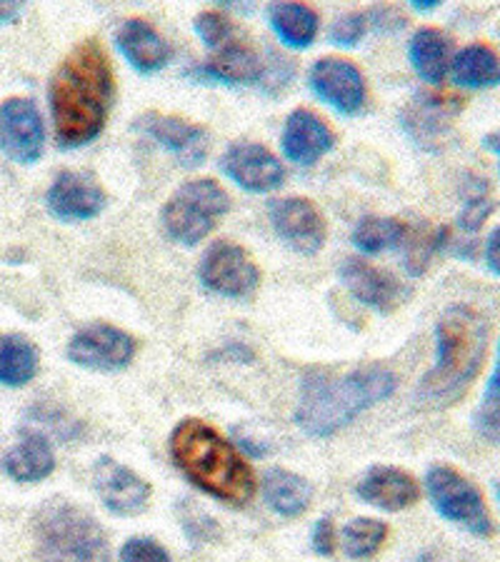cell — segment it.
<instances>
[{"instance_id": "603a6c76", "label": "cell", "mask_w": 500, "mask_h": 562, "mask_svg": "<svg viewBox=\"0 0 500 562\" xmlns=\"http://www.w3.org/2000/svg\"><path fill=\"white\" fill-rule=\"evenodd\" d=\"M56 468L48 438L38 430H23L11 452L5 456V473L15 483H41Z\"/></svg>"}, {"instance_id": "e0dca14e", "label": "cell", "mask_w": 500, "mask_h": 562, "mask_svg": "<svg viewBox=\"0 0 500 562\" xmlns=\"http://www.w3.org/2000/svg\"><path fill=\"white\" fill-rule=\"evenodd\" d=\"M463 111L460 98L443 93H418L415 101L400 115L405 133L421 145V148H438L448 138L453 117Z\"/></svg>"}, {"instance_id": "8992f818", "label": "cell", "mask_w": 500, "mask_h": 562, "mask_svg": "<svg viewBox=\"0 0 500 562\" xmlns=\"http://www.w3.org/2000/svg\"><path fill=\"white\" fill-rule=\"evenodd\" d=\"M231 211V198L211 178L180 186L163 207V231L180 246H196L213 233L218 221Z\"/></svg>"}, {"instance_id": "ffe728a7", "label": "cell", "mask_w": 500, "mask_h": 562, "mask_svg": "<svg viewBox=\"0 0 500 562\" xmlns=\"http://www.w3.org/2000/svg\"><path fill=\"white\" fill-rule=\"evenodd\" d=\"M280 145H284V153L290 162L305 168L321 160L329 150H333L335 138L321 115L300 108V111L288 115L284 135H280Z\"/></svg>"}, {"instance_id": "ab89813d", "label": "cell", "mask_w": 500, "mask_h": 562, "mask_svg": "<svg viewBox=\"0 0 500 562\" xmlns=\"http://www.w3.org/2000/svg\"><path fill=\"white\" fill-rule=\"evenodd\" d=\"M23 5L21 3H0V23H11L21 15Z\"/></svg>"}, {"instance_id": "7bdbcfd3", "label": "cell", "mask_w": 500, "mask_h": 562, "mask_svg": "<svg viewBox=\"0 0 500 562\" xmlns=\"http://www.w3.org/2000/svg\"><path fill=\"white\" fill-rule=\"evenodd\" d=\"M496 501H498V505H500V480L496 483Z\"/></svg>"}, {"instance_id": "30bf717a", "label": "cell", "mask_w": 500, "mask_h": 562, "mask_svg": "<svg viewBox=\"0 0 500 562\" xmlns=\"http://www.w3.org/2000/svg\"><path fill=\"white\" fill-rule=\"evenodd\" d=\"M133 356L135 340L113 325H90L78 330L68 342L70 362L86 370H100V373L129 368Z\"/></svg>"}, {"instance_id": "83f0119b", "label": "cell", "mask_w": 500, "mask_h": 562, "mask_svg": "<svg viewBox=\"0 0 500 562\" xmlns=\"http://www.w3.org/2000/svg\"><path fill=\"white\" fill-rule=\"evenodd\" d=\"M38 348L23 335H0V385L23 387L38 375Z\"/></svg>"}, {"instance_id": "484cf974", "label": "cell", "mask_w": 500, "mask_h": 562, "mask_svg": "<svg viewBox=\"0 0 500 562\" xmlns=\"http://www.w3.org/2000/svg\"><path fill=\"white\" fill-rule=\"evenodd\" d=\"M451 72L460 88H496L500 86V56L484 43H473L453 58Z\"/></svg>"}, {"instance_id": "f35d334b", "label": "cell", "mask_w": 500, "mask_h": 562, "mask_svg": "<svg viewBox=\"0 0 500 562\" xmlns=\"http://www.w3.org/2000/svg\"><path fill=\"white\" fill-rule=\"evenodd\" d=\"M484 401L486 403H500V340H498V350H496V366H493V373H490V380L486 385Z\"/></svg>"}, {"instance_id": "cb8c5ba5", "label": "cell", "mask_w": 500, "mask_h": 562, "mask_svg": "<svg viewBox=\"0 0 500 562\" xmlns=\"http://www.w3.org/2000/svg\"><path fill=\"white\" fill-rule=\"evenodd\" d=\"M263 495L273 513L284 518H298L303 515L313 501V485L303 475L290 473L284 468H273L263 477Z\"/></svg>"}, {"instance_id": "d4e9b609", "label": "cell", "mask_w": 500, "mask_h": 562, "mask_svg": "<svg viewBox=\"0 0 500 562\" xmlns=\"http://www.w3.org/2000/svg\"><path fill=\"white\" fill-rule=\"evenodd\" d=\"M408 58L425 83L438 86L451 70L453 41L438 29H421L408 45Z\"/></svg>"}, {"instance_id": "6da1fadb", "label": "cell", "mask_w": 500, "mask_h": 562, "mask_svg": "<svg viewBox=\"0 0 500 562\" xmlns=\"http://www.w3.org/2000/svg\"><path fill=\"white\" fill-rule=\"evenodd\" d=\"M115 80L111 58L98 38L73 48L51 80V113L60 148H84L105 128Z\"/></svg>"}, {"instance_id": "4316f807", "label": "cell", "mask_w": 500, "mask_h": 562, "mask_svg": "<svg viewBox=\"0 0 500 562\" xmlns=\"http://www.w3.org/2000/svg\"><path fill=\"white\" fill-rule=\"evenodd\" d=\"M270 29L288 48L303 50L313 43L318 33V15L303 3H276L268 8Z\"/></svg>"}, {"instance_id": "4fadbf2b", "label": "cell", "mask_w": 500, "mask_h": 562, "mask_svg": "<svg viewBox=\"0 0 500 562\" xmlns=\"http://www.w3.org/2000/svg\"><path fill=\"white\" fill-rule=\"evenodd\" d=\"M311 90L318 101L335 108L343 115H356L366 105L363 72L345 58H321L311 68Z\"/></svg>"}, {"instance_id": "d6a6232c", "label": "cell", "mask_w": 500, "mask_h": 562, "mask_svg": "<svg viewBox=\"0 0 500 562\" xmlns=\"http://www.w3.org/2000/svg\"><path fill=\"white\" fill-rule=\"evenodd\" d=\"M193 29L198 33V38L205 43V48L211 50L218 43L229 38V35L235 31V23L231 21V18H225L223 13L203 11V13H198Z\"/></svg>"}, {"instance_id": "3957f363", "label": "cell", "mask_w": 500, "mask_h": 562, "mask_svg": "<svg viewBox=\"0 0 500 562\" xmlns=\"http://www.w3.org/2000/svg\"><path fill=\"white\" fill-rule=\"evenodd\" d=\"M398 378L388 368L368 366L348 373L311 370L300 383L296 423L311 438H331L388 395Z\"/></svg>"}, {"instance_id": "60d3db41", "label": "cell", "mask_w": 500, "mask_h": 562, "mask_svg": "<svg viewBox=\"0 0 500 562\" xmlns=\"http://www.w3.org/2000/svg\"><path fill=\"white\" fill-rule=\"evenodd\" d=\"M484 148L490 150V153H496L498 160H500V128L486 135V138H484ZM498 168H500V162H498Z\"/></svg>"}, {"instance_id": "8fae6325", "label": "cell", "mask_w": 500, "mask_h": 562, "mask_svg": "<svg viewBox=\"0 0 500 562\" xmlns=\"http://www.w3.org/2000/svg\"><path fill=\"white\" fill-rule=\"evenodd\" d=\"M133 128L156 140L160 148L173 153L180 166L186 168L200 166L208 156V145H211V133L178 115L143 113L133 123Z\"/></svg>"}, {"instance_id": "8d00e7d4", "label": "cell", "mask_w": 500, "mask_h": 562, "mask_svg": "<svg viewBox=\"0 0 500 562\" xmlns=\"http://www.w3.org/2000/svg\"><path fill=\"white\" fill-rule=\"evenodd\" d=\"M311 540H313V550L318 552V555H323V558L333 555V552H335V528H333V522L329 518L318 520Z\"/></svg>"}, {"instance_id": "44dd1931", "label": "cell", "mask_w": 500, "mask_h": 562, "mask_svg": "<svg viewBox=\"0 0 500 562\" xmlns=\"http://www.w3.org/2000/svg\"><path fill=\"white\" fill-rule=\"evenodd\" d=\"M356 493L360 501H366L368 505H376L386 513L405 510V507L415 505L418 497H421L418 483L405 473V470L388 468V465L370 468L368 473L360 477Z\"/></svg>"}, {"instance_id": "277c9868", "label": "cell", "mask_w": 500, "mask_h": 562, "mask_svg": "<svg viewBox=\"0 0 500 562\" xmlns=\"http://www.w3.org/2000/svg\"><path fill=\"white\" fill-rule=\"evenodd\" d=\"M170 458L205 495L243 507L256 493V477L229 440L211 425L186 418L170 432Z\"/></svg>"}, {"instance_id": "d6986e66", "label": "cell", "mask_w": 500, "mask_h": 562, "mask_svg": "<svg viewBox=\"0 0 500 562\" xmlns=\"http://www.w3.org/2000/svg\"><path fill=\"white\" fill-rule=\"evenodd\" d=\"M211 50L213 56L203 66V76L221 80V83H256L266 72V63L260 60L241 29H235Z\"/></svg>"}, {"instance_id": "7402d4cb", "label": "cell", "mask_w": 500, "mask_h": 562, "mask_svg": "<svg viewBox=\"0 0 500 562\" xmlns=\"http://www.w3.org/2000/svg\"><path fill=\"white\" fill-rule=\"evenodd\" d=\"M115 41L125 60H129L135 70L143 72V76L163 70L170 60V45L148 21H143V18H131V21H125L121 25V31H118Z\"/></svg>"}, {"instance_id": "b9f144b4", "label": "cell", "mask_w": 500, "mask_h": 562, "mask_svg": "<svg viewBox=\"0 0 500 562\" xmlns=\"http://www.w3.org/2000/svg\"><path fill=\"white\" fill-rule=\"evenodd\" d=\"M441 3H435V0H418V3H413V8L415 11H421V13H431V11H435V8H438Z\"/></svg>"}, {"instance_id": "d590c367", "label": "cell", "mask_w": 500, "mask_h": 562, "mask_svg": "<svg viewBox=\"0 0 500 562\" xmlns=\"http://www.w3.org/2000/svg\"><path fill=\"white\" fill-rule=\"evenodd\" d=\"M473 428L480 435V438L500 446V403H486L478 407L476 415H473Z\"/></svg>"}, {"instance_id": "9a60e30c", "label": "cell", "mask_w": 500, "mask_h": 562, "mask_svg": "<svg viewBox=\"0 0 500 562\" xmlns=\"http://www.w3.org/2000/svg\"><path fill=\"white\" fill-rule=\"evenodd\" d=\"M93 485L105 510L121 515V518H133V515L145 513L153 493L151 485L138 473H133L131 468L121 465L113 458H100L96 462Z\"/></svg>"}, {"instance_id": "74e56055", "label": "cell", "mask_w": 500, "mask_h": 562, "mask_svg": "<svg viewBox=\"0 0 500 562\" xmlns=\"http://www.w3.org/2000/svg\"><path fill=\"white\" fill-rule=\"evenodd\" d=\"M486 262H488L490 273H496L500 278V225L488 235V240H486Z\"/></svg>"}, {"instance_id": "4dcf8cb0", "label": "cell", "mask_w": 500, "mask_h": 562, "mask_svg": "<svg viewBox=\"0 0 500 562\" xmlns=\"http://www.w3.org/2000/svg\"><path fill=\"white\" fill-rule=\"evenodd\" d=\"M388 538V525L384 520L356 518L343 528L345 555L353 560H368L384 548Z\"/></svg>"}, {"instance_id": "f546056e", "label": "cell", "mask_w": 500, "mask_h": 562, "mask_svg": "<svg viewBox=\"0 0 500 562\" xmlns=\"http://www.w3.org/2000/svg\"><path fill=\"white\" fill-rule=\"evenodd\" d=\"M408 233V223L396 217H376L368 215L353 231V246L368 256H378L384 250H398L403 246Z\"/></svg>"}, {"instance_id": "7c38bea8", "label": "cell", "mask_w": 500, "mask_h": 562, "mask_svg": "<svg viewBox=\"0 0 500 562\" xmlns=\"http://www.w3.org/2000/svg\"><path fill=\"white\" fill-rule=\"evenodd\" d=\"M273 231L300 256H315L325 243V217L308 198H280L268 207Z\"/></svg>"}, {"instance_id": "5bb4252c", "label": "cell", "mask_w": 500, "mask_h": 562, "mask_svg": "<svg viewBox=\"0 0 500 562\" xmlns=\"http://www.w3.org/2000/svg\"><path fill=\"white\" fill-rule=\"evenodd\" d=\"M105 203V190L93 176L80 170H63L45 193V207L60 223L90 221L103 211Z\"/></svg>"}, {"instance_id": "52a82bcc", "label": "cell", "mask_w": 500, "mask_h": 562, "mask_svg": "<svg viewBox=\"0 0 500 562\" xmlns=\"http://www.w3.org/2000/svg\"><path fill=\"white\" fill-rule=\"evenodd\" d=\"M431 503L441 518L458 525L476 538L493 535V518H490L484 493L456 468L433 465L425 475Z\"/></svg>"}, {"instance_id": "1f68e13d", "label": "cell", "mask_w": 500, "mask_h": 562, "mask_svg": "<svg viewBox=\"0 0 500 562\" xmlns=\"http://www.w3.org/2000/svg\"><path fill=\"white\" fill-rule=\"evenodd\" d=\"M493 211H496V203H493V198L488 195L486 180H476V190L466 195V205H463V211L458 215L460 231H466V233L480 231V225L488 221V215Z\"/></svg>"}, {"instance_id": "ba28073f", "label": "cell", "mask_w": 500, "mask_h": 562, "mask_svg": "<svg viewBox=\"0 0 500 562\" xmlns=\"http://www.w3.org/2000/svg\"><path fill=\"white\" fill-rule=\"evenodd\" d=\"M200 283L205 290L231 297V301H245L258 290L260 270L256 260L248 256V250L235 246V243L221 240L213 243L200 260Z\"/></svg>"}, {"instance_id": "ac0fdd59", "label": "cell", "mask_w": 500, "mask_h": 562, "mask_svg": "<svg viewBox=\"0 0 500 562\" xmlns=\"http://www.w3.org/2000/svg\"><path fill=\"white\" fill-rule=\"evenodd\" d=\"M341 283L345 290L356 297L358 303L373 307L378 313H393L396 307L403 305L411 297V288L398 283L393 276L384 270L368 266L363 260H343L341 266Z\"/></svg>"}, {"instance_id": "e575fe53", "label": "cell", "mask_w": 500, "mask_h": 562, "mask_svg": "<svg viewBox=\"0 0 500 562\" xmlns=\"http://www.w3.org/2000/svg\"><path fill=\"white\" fill-rule=\"evenodd\" d=\"M121 562H173L168 550L153 538H131L121 548Z\"/></svg>"}, {"instance_id": "5b68a950", "label": "cell", "mask_w": 500, "mask_h": 562, "mask_svg": "<svg viewBox=\"0 0 500 562\" xmlns=\"http://www.w3.org/2000/svg\"><path fill=\"white\" fill-rule=\"evenodd\" d=\"M33 522L38 562H111L105 532L84 507L51 501Z\"/></svg>"}, {"instance_id": "9c48e42d", "label": "cell", "mask_w": 500, "mask_h": 562, "mask_svg": "<svg viewBox=\"0 0 500 562\" xmlns=\"http://www.w3.org/2000/svg\"><path fill=\"white\" fill-rule=\"evenodd\" d=\"M45 128L31 98H8L0 103V153L21 166H33L43 156Z\"/></svg>"}, {"instance_id": "f1b7e54d", "label": "cell", "mask_w": 500, "mask_h": 562, "mask_svg": "<svg viewBox=\"0 0 500 562\" xmlns=\"http://www.w3.org/2000/svg\"><path fill=\"white\" fill-rule=\"evenodd\" d=\"M445 243H448V231L445 228H433L429 223H418V225H408L405 240L400 246V256H403V268L411 276H423L425 270L435 258Z\"/></svg>"}, {"instance_id": "836d02e7", "label": "cell", "mask_w": 500, "mask_h": 562, "mask_svg": "<svg viewBox=\"0 0 500 562\" xmlns=\"http://www.w3.org/2000/svg\"><path fill=\"white\" fill-rule=\"evenodd\" d=\"M366 29H368L366 15H363V13H345L333 23L331 41L335 45H341V48H353V45H358L363 41Z\"/></svg>"}, {"instance_id": "2e32d148", "label": "cell", "mask_w": 500, "mask_h": 562, "mask_svg": "<svg viewBox=\"0 0 500 562\" xmlns=\"http://www.w3.org/2000/svg\"><path fill=\"white\" fill-rule=\"evenodd\" d=\"M223 173L248 193H270L284 186L286 170L280 160L260 143H233L221 158Z\"/></svg>"}, {"instance_id": "7a4b0ae2", "label": "cell", "mask_w": 500, "mask_h": 562, "mask_svg": "<svg viewBox=\"0 0 500 562\" xmlns=\"http://www.w3.org/2000/svg\"><path fill=\"white\" fill-rule=\"evenodd\" d=\"M488 335L486 315L476 307H445L435 323V362L415 390V403L429 411L456 405L484 368Z\"/></svg>"}]
</instances>
